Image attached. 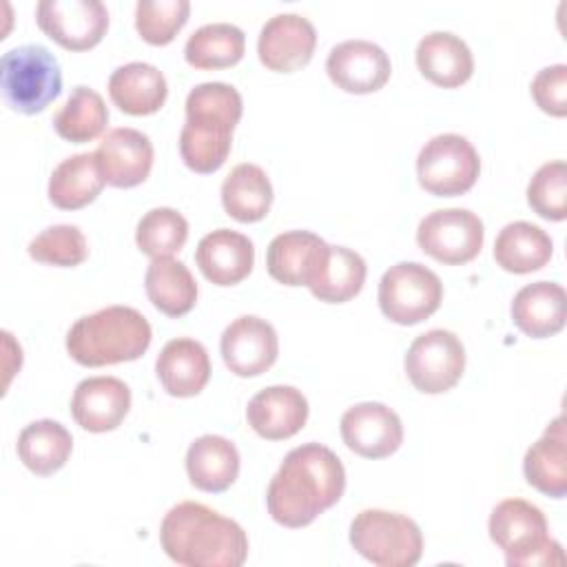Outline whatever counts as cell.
Segmentation results:
<instances>
[{
	"label": "cell",
	"mask_w": 567,
	"mask_h": 567,
	"mask_svg": "<svg viewBox=\"0 0 567 567\" xmlns=\"http://www.w3.org/2000/svg\"><path fill=\"white\" fill-rule=\"evenodd\" d=\"M346 489L341 458L321 443L292 447L268 483L266 505L284 527H306L330 509Z\"/></svg>",
	"instance_id": "1"
},
{
	"label": "cell",
	"mask_w": 567,
	"mask_h": 567,
	"mask_svg": "<svg viewBox=\"0 0 567 567\" xmlns=\"http://www.w3.org/2000/svg\"><path fill=\"white\" fill-rule=\"evenodd\" d=\"M159 543L184 567H239L248 558L241 525L195 501H182L164 514Z\"/></svg>",
	"instance_id": "2"
},
{
	"label": "cell",
	"mask_w": 567,
	"mask_h": 567,
	"mask_svg": "<svg viewBox=\"0 0 567 567\" xmlns=\"http://www.w3.org/2000/svg\"><path fill=\"white\" fill-rule=\"evenodd\" d=\"M186 122L179 133V155L195 173L217 171L233 144V128L244 104L235 86L202 82L186 95Z\"/></svg>",
	"instance_id": "3"
},
{
	"label": "cell",
	"mask_w": 567,
	"mask_h": 567,
	"mask_svg": "<svg viewBox=\"0 0 567 567\" xmlns=\"http://www.w3.org/2000/svg\"><path fill=\"white\" fill-rule=\"evenodd\" d=\"M153 332L146 317L131 306H106L80 317L66 332V350L73 361L100 368L140 359L151 346Z\"/></svg>",
	"instance_id": "4"
},
{
	"label": "cell",
	"mask_w": 567,
	"mask_h": 567,
	"mask_svg": "<svg viewBox=\"0 0 567 567\" xmlns=\"http://www.w3.org/2000/svg\"><path fill=\"white\" fill-rule=\"evenodd\" d=\"M489 538L503 549L509 567L563 565L558 540L547 534L545 514L523 498H505L489 514Z\"/></svg>",
	"instance_id": "5"
},
{
	"label": "cell",
	"mask_w": 567,
	"mask_h": 567,
	"mask_svg": "<svg viewBox=\"0 0 567 567\" xmlns=\"http://www.w3.org/2000/svg\"><path fill=\"white\" fill-rule=\"evenodd\" d=\"M0 89L13 111L35 115L62 91L60 62L42 44L9 49L0 58Z\"/></svg>",
	"instance_id": "6"
},
{
	"label": "cell",
	"mask_w": 567,
	"mask_h": 567,
	"mask_svg": "<svg viewBox=\"0 0 567 567\" xmlns=\"http://www.w3.org/2000/svg\"><path fill=\"white\" fill-rule=\"evenodd\" d=\"M350 545L379 567H412L421 560L423 536L419 525L388 509H363L350 523Z\"/></svg>",
	"instance_id": "7"
},
{
	"label": "cell",
	"mask_w": 567,
	"mask_h": 567,
	"mask_svg": "<svg viewBox=\"0 0 567 567\" xmlns=\"http://www.w3.org/2000/svg\"><path fill=\"white\" fill-rule=\"evenodd\" d=\"M481 173L472 142L458 133H441L423 144L416 157L419 184L439 197L467 193Z\"/></svg>",
	"instance_id": "8"
},
{
	"label": "cell",
	"mask_w": 567,
	"mask_h": 567,
	"mask_svg": "<svg viewBox=\"0 0 567 567\" xmlns=\"http://www.w3.org/2000/svg\"><path fill=\"white\" fill-rule=\"evenodd\" d=\"M441 301L443 284L439 275L419 261H399L379 281V308L401 326L427 319L439 310Z\"/></svg>",
	"instance_id": "9"
},
{
	"label": "cell",
	"mask_w": 567,
	"mask_h": 567,
	"mask_svg": "<svg viewBox=\"0 0 567 567\" xmlns=\"http://www.w3.org/2000/svg\"><path fill=\"white\" fill-rule=\"evenodd\" d=\"M465 370V348L461 339L443 328L419 334L405 354V372L412 385L425 394L447 392Z\"/></svg>",
	"instance_id": "10"
},
{
	"label": "cell",
	"mask_w": 567,
	"mask_h": 567,
	"mask_svg": "<svg viewBox=\"0 0 567 567\" xmlns=\"http://www.w3.org/2000/svg\"><path fill=\"white\" fill-rule=\"evenodd\" d=\"M485 230L467 208H441L425 215L416 228L419 248L441 264H467L483 248Z\"/></svg>",
	"instance_id": "11"
},
{
	"label": "cell",
	"mask_w": 567,
	"mask_h": 567,
	"mask_svg": "<svg viewBox=\"0 0 567 567\" xmlns=\"http://www.w3.org/2000/svg\"><path fill=\"white\" fill-rule=\"evenodd\" d=\"M38 27L69 51L95 47L109 29V11L100 0H40Z\"/></svg>",
	"instance_id": "12"
},
{
	"label": "cell",
	"mask_w": 567,
	"mask_h": 567,
	"mask_svg": "<svg viewBox=\"0 0 567 567\" xmlns=\"http://www.w3.org/2000/svg\"><path fill=\"white\" fill-rule=\"evenodd\" d=\"M343 443L363 458H383L403 443V423L399 414L379 401H363L348 408L341 416Z\"/></svg>",
	"instance_id": "13"
},
{
	"label": "cell",
	"mask_w": 567,
	"mask_h": 567,
	"mask_svg": "<svg viewBox=\"0 0 567 567\" xmlns=\"http://www.w3.org/2000/svg\"><path fill=\"white\" fill-rule=\"evenodd\" d=\"M219 350L233 374L257 377L275 363L279 354V339L266 319L257 315H241L221 332Z\"/></svg>",
	"instance_id": "14"
},
{
	"label": "cell",
	"mask_w": 567,
	"mask_h": 567,
	"mask_svg": "<svg viewBox=\"0 0 567 567\" xmlns=\"http://www.w3.org/2000/svg\"><path fill=\"white\" fill-rule=\"evenodd\" d=\"M317 31L299 13H277L259 31L257 53L266 69L290 73L306 66L315 53Z\"/></svg>",
	"instance_id": "15"
},
{
	"label": "cell",
	"mask_w": 567,
	"mask_h": 567,
	"mask_svg": "<svg viewBox=\"0 0 567 567\" xmlns=\"http://www.w3.org/2000/svg\"><path fill=\"white\" fill-rule=\"evenodd\" d=\"M330 80L348 93L379 91L392 73L388 53L370 40H343L334 44L326 60Z\"/></svg>",
	"instance_id": "16"
},
{
	"label": "cell",
	"mask_w": 567,
	"mask_h": 567,
	"mask_svg": "<svg viewBox=\"0 0 567 567\" xmlns=\"http://www.w3.org/2000/svg\"><path fill=\"white\" fill-rule=\"evenodd\" d=\"M95 157L106 184L131 188L148 177L153 166V144L146 133L120 126L102 137Z\"/></svg>",
	"instance_id": "17"
},
{
	"label": "cell",
	"mask_w": 567,
	"mask_h": 567,
	"mask_svg": "<svg viewBox=\"0 0 567 567\" xmlns=\"http://www.w3.org/2000/svg\"><path fill=\"white\" fill-rule=\"evenodd\" d=\"M131 408V390L117 377H89L73 390L71 414L82 430H115Z\"/></svg>",
	"instance_id": "18"
},
{
	"label": "cell",
	"mask_w": 567,
	"mask_h": 567,
	"mask_svg": "<svg viewBox=\"0 0 567 567\" xmlns=\"http://www.w3.org/2000/svg\"><path fill=\"white\" fill-rule=\"evenodd\" d=\"M308 401L292 385H270L259 390L246 408L248 425L268 441H281L297 434L308 421Z\"/></svg>",
	"instance_id": "19"
},
{
	"label": "cell",
	"mask_w": 567,
	"mask_h": 567,
	"mask_svg": "<svg viewBox=\"0 0 567 567\" xmlns=\"http://www.w3.org/2000/svg\"><path fill=\"white\" fill-rule=\"evenodd\" d=\"M195 261L208 281L217 286H235L250 275L255 246L244 233L217 228L199 239Z\"/></svg>",
	"instance_id": "20"
},
{
	"label": "cell",
	"mask_w": 567,
	"mask_h": 567,
	"mask_svg": "<svg viewBox=\"0 0 567 567\" xmlns=\"http://www.w3.org/2000/svg\"><path fill=\"white\" fill-rule=\"evenodd\" d=\"M328 244L310 230H288L268 244L266 268L284 286H308L317 275Z\"/></svg>",
	"instance_id": "21"
},
{
	"label": "cell",
	"mask_w": 567,
	"mask_h": 567,
	"mask_svg": "<svg viewBox=\"0 0 567 567\" xmlns=\"http://www.w3.org/2000/svg\"><path fill=\"white\" fill-rule=\"evenodd\" d=\"M155 372L171 396H195L210 379V359L199 341L177 337L159 350Z\"/></svg>",
	"instance_id": "22"
},
{
	"label": "cell",
	"mask_w": 567,
	"mask_h": 567,
	"mask_svg": "<svg viewBox=\"0 0 567 567\" xmlns=\"http://www.w3.org/2000/svg\"><path fill=\"white\" fill-rule=\"evenodd\" d=\"M416 66L432 84L456 89L470 80L474 58L458 35L450 31H432L416 44Z\"/></svg>",
	"instance_id": "23"
},
{
	"label": "cell",
	"mask_w": 567,
	"mask_h": 567,
	"mask_svg": "<svg viewBox=\"0 0 567 567\" xmlns=\"http://www.w3.org/2000/svg\"><path fill=\"white\" fill-rule=\"evenodd\" d=\"M565 288L556 281H534L523 286L512 301V319L532 339H545L565 326Z\"/></svg>",
	"instance_id": "24"
},
{
	"label": "cell",
	"mask_w": 567,
	"mask_h": 567,
	"mask_svg": "<svg viewBox=\"0 0 567 567\" xmlns=\"http://www.w3.org/2000/svg\"><path fill=\"white\" fill-rule=\"evenodd\" d=\"M111 102L128 115H151L168 95L164 73L148 62H126L109 78Z\"/></svg>",
	"instance_id": "25"
},
{
	"label": "cell",
	"mask_w": 567,
	"mask_h": 567,
	"mask_svg": "<svg viewBox=\"0 0 567 567\" xmlns=\"http://www.w3.org/2000/svg\"><path fill=\"white\" fill-rule=\"evenodd\" d=\"M565 439V416L558 414L523 458L527 483L551 498H563L567 494Z\"/></svg>",
	"instance_id": "26"
},
{
	"label": "cell",
	"mask_w": 567,
	"mask_h": 567,
	"mask_svg": "<svg viewBox=\"0 0 567 567\" xmlns=\"http://www.w3.org/2000/svg\"><path fill=\"white\" fill-rule=\"evenodd\" d=\"M186 472L197 489L219 494L239 474V452L226 436L204 434L188 445Z\"/></svg>",
	"instance_id": "27"
},
{
	"label": "cell",
	"mask_w": 567,
	"mask_h": 567,
	"mask_svg": "<svg viewBox=\"0 0 567 567\" xmlns=\"http://www.w3.org/2000/svg\"><path fill=\"white\" fill-rule=\"evenodd\" d=\"M554 252L551 237L532 221H512L501 228L494 241L496 264L516 275L543 268Z\"/></svg>",
	"instance_id": "28"
},
{
	"label": "cell",
	"mask_w": 567,
	"mask_h": 567,
	"mask_svg": "<svg viewBox=\"0 0 567 567\" xmlns=\"http://www.w3.org/2000/svg\"><path fill=\"white\" fill-rule=\"evenodd\" d=\"M106 179L95 153H75L62 159L49 177V199L62 210H75L91 204Z\"/></svg>",
	"instance_id": "29"
},
{
	"label": "cell",
	"mask_w": 567,
	"mask_h": 567,
	"mask_svg": "<svg viewBox=\"0 0 567 567\" xmlns=\"http://www.w3.org/2000/svg\"><path fill=\"white\" fill-rule=\"evenodd\" d=\"M224 210L244 224L266 217L272 204V184L257 164L241 162L221 182Z\"/></svg>",
	"instance_id": "30"
},
{
	"label": "cell",
	"mask_w": 567,
	"mask_h": 567,
	"mask_svg": "<svg viewBox=\"0 0 567 567\" xmlns=\"http://www.w3.org/2000/svg\"><path fill=\"white\" fill-rule=\"evenodd\" d=\"M144 288L151 303L168 317L190 312L197 301V281L193 279L190 270L173 257H155L148 264Z\"/></svg>",
	"instance_id": "31"
},
{
	"label": "cell",
	"mask_w": 567,
	"mask_h": 567,
	"mask_svg": "<svg viewBox=\"0 0 567 567\" xmlns=\"http://www.w3.org/2000/svg\"><path fill=\"white\" fill-rule=\"evenodd\" d=\"M71 450V432L53 419L33 421L18 434V456L38 476L58 472L69 461Z\"/></svg>",
	"instance_id": "32"
},
{
	"label": "cell",
	"mask_w": 567,
	"mask_h": 567,
	"mask_svg": "<svg viewBox=\"0 0 567 567\" xmlns=\"http://www.w3.org/2000/svg\"><path fill=\"white\" fill-rule=\"evenodd\" d=\"M365 270V261L359 252L346 246L328 244L326 257L321 259V266L308 288L319 301L343 303L363 288Z\"/></svg>",
	"instance_id": "33"
},
{
	"label": "cell",
	"mask_w": 567,
	"mask_h": 567,
	"mask_svg": "<svg viewBox=\"0 0 567 567\" xmlns=\"http://www.w3.org/2000/svg\"><path fill=\"white\" fill-rule=\"evenodd\" d=\"M246 35L237 24L210 22L195 29L186 44L184 58L195 69H224L241 60Z\"/></svg>",
	"instance_id": "34"
},
{
	"label": "cell",
	"mask_w": 567,
	"mask_h": 567,
	"mask_svg": "<svg viewBox=\"0 0 567 567\" xmlns=\"http://www.w3.org/2000/svg\"><path fill=\"white\" fill-rule=\"evenodd\" d=\"M109 124V109L102 95L89 86H75L64 106L53 115V126L60 137L82 144L95 140Z\"/></svg>",
	"instance_id": "35"
},
{
	"label": "cell",
	"mask_w": 567,
	"mask_h": 567,
	"mask_svg": "<svg viewBox=\"0 0 567 567\" xmlns=\"http://www.w3.org/2000/svg\"><path fill=\"white\" fill-rule=\"evenodd\" d=\"M188 239V221L182 213L168 206L151 208L142 215L135 228V244L148 257H171Z\"/></svg>",
	"instance_id": "36"
},
{
	"label": "cell",
	"mask_w": 567,
	"mask_h": 567,
	"mask_svg": "<svg viewBox=\"0 0 567 567\" xmlns=\"http://www.w3.org/2000/svg\"><path fill=\"white\" fill-rule=\"evenodd\" d=\"M27 250L31 259L62 268L82 264L89 252L84 233L73 224H55L44 228L29 241Z\"/></svg>",
	"instance_id": "37"
},
{
	"label": "cell",
	"mask_w": 567,
	"mask_h": 567,
	"mask_svg": "<svg viewBox=\"0 0 567 567\" xmlns=\"http://www.w3.org/2000/svg\"><path fill=\"white\" fill-rule=\"evenodd\" d=\"M188 0H140L135 4V29L148 44H168L186 24Z\"/></svg>",
	"instance_id": "38"
},
{
	"label": "cell",
	"mask_w": 567,
	"mask_h": 567,
	"mask_svg": "<svg viewBox=\"0 0 567 567\" xmlns=\"http://www.w3.org/2000/svg\"><path fill=\"white\" fill-rule=\"evenodd\" d=\"M527 204L545 219L567 217V164L563 159L547 162L534 173L527 184Z\"/></svg>",
	"instance_id": "39"
},
{
	"label": "cell",
	"mask_w": 567,
	"mask_h": 567,
	"mask_svg": "<svg viewBox=\"0 0 567 567\" xmlns=\"http://www.w3.org/2000/svg\"><path fill=\"white\" fill-rule=\"evenodd\" d=\"M532 97L540 111L563 117L567 113V64H551L532 80Z\"/></svg>",
	"instance_id": "40"
}]
</instances>
